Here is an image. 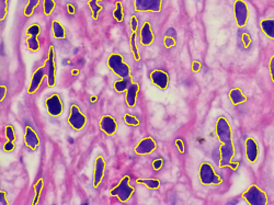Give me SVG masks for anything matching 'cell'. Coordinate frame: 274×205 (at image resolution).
I'll return each instance as SVG.
<instances>
[{"label":"cell","instance_id":"obj_25","mask_svg":"<svg viewBox=\"0 0 274 205\" xmlns=\"http://www.w3.org/2000/svg\"><path fill=\"white\" fill-rule=\"evenodd\" d=\"M163 44L167 49H171L176 44V32L174 28H170L166 32L165 38H163Z\"/></svg>","mask_w":274,"mask_h":205},{"label":"cell","instance_id":"obj_35","mask_svg":"<svg viewBox=\"0 0 274 205\" xmlns=\"http://www.w3.org/2000/svg\"><path fill=\"white\" fill-rule=\"evenodd\" d=\"M39 34H41V25H39V23L31 24L28 28V30H26V36L28 37H31V36L39 37Z\"/></svg>","mask_w":274,"mask_h":205},{"label":"cell","instance_id":"obj_46","mask_svg":"<svg viewBox=\"0 0 274 205\" xmlns=\"http://www.w3.org/2000/svg\"><path fill=\"white\" fill-rule=\"evenodd\" d=\"M269 67H270V75H271V79L274 84V56H272L271 59H270V65H269Z\"/></svg>","mask_w":274,"mask_h":205},{"label":"cell","instance_id":"obj_28","mask_svg":"<svg viewBox=\"0 0 274 205\" xmlns=\"http://www.w3.org/2000/svg\"><path fill=\"white\" fill-rule=\"evenodd\" d=\"M112 15H113V19L116 20L117 23L123 22V20H124V12H123V7L121 1H117L116 3V8H114Z\"/></svg>","mask_w":274,"mask_h":205},{"label":"cell","instance_id":"obj_2","mask_svg":"<svg viewBox=\"0 0 274 205\" xmlns=\"http://www.w3.org/2000/svg\"><path fill=\"white\" fill-rule=\"evenodd\" d=\"M135 192V187L131 185V177L130 176H124L120 182L117 183L116 186H113L110 190V194L112 196H117L120 200V202L126 203L131 200Z\"/></svg>","mask_w":274,"mask_h":205},{"label":"cell","instance_id":"obj_1","mask_svg":"<svg viewBox=\"0 0 274 205\" xmlns=\"http://www.w3.org/2000/svg\"><path fill=\"white\" fill-rule=\"evenodd\" d=\"M107 65L118 78H131V66L125 62L121 54L112 53L108 57Z\"/></svg>","mask_w":274,"mask_h":205},{"label":"cell","instance_id":"obj_14","mask_svg":"<svg viewBox=\"0 0 274 205\" xmlns=\"http://www.w3.org/2000/svg\"><path fill=\"white\" fill-rule=\"evenodd\" d=\"M105 160L102 156H98L95 160V171H94V179H92V185L95 189L99 187L101 183L103 181L104 173H105Z\"/></svg>","mask_w":274,"mask_h":205},{"label":"cell","instance_id":"obj_37","mask_svg":"<svg viewBox=\"0 0 274 205\" xmlns=\"http://www.w3.org/2000/svg\"><path fill=\"white\" fill-rule=\"evenodd\" d=\"M8 5H9V0H1V3H0V20H1V22L7 18Z\"/></svg>","mask_w":274,"mask_h":205},{"label":"cell","instance_id":"obj_39","mask_svg":"<svg viewBox=\"0 0 274 205\" xmlns=\"http://www.w3.org/2000/svg\"><path fill=\"white\" fill-rule=\"evenodd\" d=\"M241 38H242V43H244L245 49H248L251 44V37L250 34L248 32H244L241 34Z\"/></svg>","mask_w":274,"mask_h":205},{"label":"cell","instance_id":"obj_38","mask_svg":"<svg viewBox=\"0 0 274 205\" xmlns=\"http://www.w3.org/2000/svg\"><path fill=\"white\" fill-rule=\"evenodd\" d=\"M16 149V142L12 141H7L3 145V151L6 152H12Z\"/></svg>","mask_w":274,"mask_h":205},{"label":"cell","instance_id":"obj_27","mask_svg":"<svg viewBox=\"0 0 274 205\" xmlns=\"http://www.w3.org/2000/svg\"><path fill=\"white\" fill-rule=\"evenodd\" d=\"M137 183H139V185H143L146 187H148L150 190H157L160 187V181L158 180V179H137L136 180Z\"/></svg>","mask_w":274,"mask_h":205},{"label":"cell","instance_id":"obj_11","mask_svg":"<svg viewBox=\"0 0 274 205\" xmlns=\"http://www.w3.org/2000/svg\"><path fill=\"white\" fill-rule=\"evenodd\" d=\"M163 0H134V8L138 12H159Z\"/></svg>","mask_w":274,"mask_h":205},{"label":"cell","instance_id":"obj_21","mask_svg":"<svg viewBox=\"0 0 274 205\" xmlns=\"http://www.w3.org/2000/svg\"><path fill=\"white\" fill-rule=\"evenodd\" d=\"M52 33H53V37L57 38V40H64L66 37V30L64 28V25L57 20H53Z\"/></svg>","mask_w":274,"mask_h":205},{"label":"cell","instance_id":"obj_43","mask_svg":"<svg viewBox=\"0 0 274 205\" xmlns=\"http://www.w3.org/2000/svg\"><path fill=\"white\" fill-rule=\"evenodd\" d=\"M0 203L1 205H7L8 204V200H7V192L1 190L0 191Z\"/></svg>","mask_w":274,"mask_h":205},{"label":"cell","instance_id":"obj_26","mask_svg":"<svg viewBox=\"0 0 274 205\" xmlns=\"http://www.w3.org/2000/svg\"><path fill=\"white\" fill-rule=\"evenodd\" d=\"M101 1H102V0H89V1L87 2L88 7L90 8L92 18H94L95 20L99 18L100 12L102 11V6L100 5Z\"/></svg>","mask_w":274,"mask_h":205},{"label":"cell","instance_id":"obj_47","mask_svg":"<svg viewBox=\"0 0 274 205\" xmlns=\"http://www.w3.org/2000/svg\"><path fill=\"white\" fill-rule=\"evenodd\" d=\"M67 11L70 16H74L76 14V8H75L73 3H67Z\"/></svg>","mask_w":274,"mask_h":205},{"label":"cell","instance_id":"obj_7","mask_svg":"<svg viewBox=\"0 0 274 205\" xmlns=\"http://www.w3.org/2000/svg\"><path fill=\"white\" fill-rule=\"evenodd\" d=\"M45 109L52 117H59L64 112V102L59 94L53 93L45 100Z\"/></svg>","mask_w":274,"mask_h":205},{"label":"cell","instance_id":"obj_40","mask_svg":"<svg viewBox=\"0 0 274 205\" xmlns=\"http://www.w3.org/2000/svg\"><path fill=\"white\" fill-rule=\"evenodd\" d=\"M138 19H137V17L135 15H133L131 17V31L132 32H137V30H138Z\"/></svg>","mask_w":274,"mask_h":205},{"label":"cell","instance_id":"obj_36","mask_svg":"<svg viewBox=\"0 0 274 205\" xmlns=\"http://www.w3.org/2000/svg\"><path fill=\"white\" fill-rule=\"evenodd\" d=\"M4 135H6L7 141L16 142L17 136H16L15 128H13L12 125H6V128H4Z\"/></svg>","mask_w":274,"mask_h":205},{"label":"cell","instance_id":"obj_9","mask_svg":"<svg viewBox=\"0 0 274 205\" xmlns=\"http://www.w3.org/2000/svg\"><path fill=\"white\" fill-rule=\"evenodd\" d=\"M234 156H235V146L234 143L222 144L219 147V156H218V166L220 168L226 167L232 164Z\"/></svg>","mask_w":274,"mask_h":205},{"label":"cell","instance_id":"obj_31","mask_svg":"<svg viewBox=\"0 0 274 205\" xmlns=\"http://www.w3.org/2000/svg\"><path fill=\"white\" fill-rule=\"evenodd\" d=\"M26 47H28V50L31 52H38L39 50V37H28V38H26Z\"/></svg>","mask_w":274,"mask_h":205},{"label":"cell","instance_id":"obj_30","mask_svg":"<svg viewBox=\"0 0 274 205\" xmlns=\"http://www.w3.org/2000/svg\"><path fill=\"white\" fill-rule=\"evenodd\" d=\"M43 187H44V180L41 178V179H39L34 186V199H33L32 204L35 205L39 202V196H41Z\"/></svg>","mask_w":274,"mask_h":205},{"label":"cell","instance_id":"obj_6","mask_svg":"<svg viewBox=\"0 0 274 205\" xmlns=\"http://www.w3.org/2000/svg\"><path fill=\"white\" fill-rule=\"evenodd\" d=\"M216 135L220 144L233 142V130L228 120L225 116H219L216 122Z\"/></svg>","mask_w":274,"mask_h":205},{"label":"cell","instance_id":"obj_16","mask_svg":"<svg viewBox=\"0 0 274 205\" xmlns=\"http://www.w3.org/2000/svg\"><path fill=\"white\" fill-rule=\"evenodd\" d=\"M100 129L108 136H113L117 130V122L112 115H103L100 119Z\"/></svg>","mask_w":274,"mask_h":205},{"label":"cell","instance_id":"obj_19","mask_svg":"<svg viewBox=\"0 0 274 205\" xmlns=\"http://www.w3.org/2000/svg\"><path fill=\"white\" fill-rule=\"evenodd\" d=\"M155 41V34L153 31L152 24L149 22H144L139 31V42L143 46L152 45Z\"/></svg>","mask_w":274,"mask_h":205},{"label":"cell","instance_id":"obj_34","mask_svg":"<svg viewBox=\"0 0 274 205\" xmlns=\"http://www.w3.org/2000/svg\"><path fill=\"white\" fill-rule=\"evenodd\" d=\"M55 9L54 0H43V12L45 16H51L53 10Z\"/></svg>","mask_w":274,"mask_h":205},{"label":"cell","instance_id":"obj_45","mask_svg":"<svg viewBox=\"0 0 274 205\" xmlns=\"http://www.w3.org/2000/svg\"><path fill=\"white\" fill-rule=\"evenodd\" d=\"M201 71V63L198 60H194L192 64V72L193 73H198Z\"/></svg>","mask_w":274,"mask_h":205},{"label":"cell","instance_id":"obj_12","mask_svg":"<svg viewBox=\"0 0 274 205\" xmlns=\"http://www.w3.org/2000/svg\"><path fill=\"white\" fill-rule=\"evenodd\" d=\"M47 85L48 87H54L56 85V55L54 46L51 45L48 49L47 57Z\"/></svg>","mask_w":274,"mask_h":205},{"label":"cell","instance_id":"obj_18","mask_svg":"<svg viewBox=\"0 0 274 205\" xmlns=\"http://www.w3.org/2000/svg\"><path fill=\"white\" fill-rule=\"evenodd\" d=\"M24 143L25 146L31 150H37L39 147V137L32 126L26 125L24 130Z\"/></svg>","mask_w":274,"mask_h":205},{"label":"cell","instance_id":"obj_3","mask_svg":"<svg viewBox=\"0 0 274 205\" xmlns=\"http://www.w3.org/2000/svg\"><path fill=\"white\" fill-rule=\"evenodd\" d=\"M198 177L202 185L204 186H218L223 183V178L215 171L210 163H203L198 169Z\"/></svg>","mask_w":274,"mask_h":205},{"label":"cell","instance_id":"obj_15","mask_svg":"<svg viewBox=\"0 0 274 205\" xmlns=\"http://www.w3.org/2000/svg\"><path fill=\"white\" fill-rule=\"evenodd\" d=\"M149 78L153 84L160 90H166L169 86V75L161 69H155L149 74Z\"/></svg>","mask_w":274,"mask_h":205},{"label":"cell","instance_id":"obj_41","mask_svg":"<svg viewBox=\"0 0 274 205\" xmlns=\"http://www.w3.org/2000/svg\"><path fill=\"white\" fill-rule=\"evenodd\" d=\"M163 167V159L162 158H156L153 161V169L155 171H159Z\"/></svg>","mask_w":274,"mask_h":205},{"label":"cell","instance_id":"obj_24","mask_svg":"<svg viewBox=\"0 0 274 205\" xmlns=\"http://www.w3.org/2000/svg\"><path fill=\"white\" fill-rule=\"evenodd\" d=\"M131 84H132L131 78H120L118 80L114 81L113 88L117 93H125V91H127Z\"/></svg>","mask_w":274,"mask_h":205},{"label":"cell","instance_id":"obj_13","mask_svg":"<svg viewBox=\"0 0 274 205\" xmlns=\"http://www.w3.org/2000/svg\"><path fill=\"white\" fill-rule=\"evenodd\" d=\"M157 148V143L153 137H144L143 139H140L139 143L137 144L134 148V151L136 155H150L156 150Z\"/></svg>","mask_w":274,"mask_h":205},{"label":"cell","instance_id":"obj_29","mask_svg":"<svg viewBox=\"0 0 274 205\" xmlns=\"http://www.w3.org/2000/svg\"><path fill=\"white\" fill-rule=\"evenodd\" d=\"M136 37H137L136 32H132V34H131V40H130V45H131L132 54H133V56H134V59L137 60V62H138V60H140V55H139L138 49H137Z\"/></svg>","mask_w":274,"mask_h":205},{"label":"cell","instance_id":"obj_4","mask_svg":"<svg viewBox=\"0 0 274 205\" xmlns=\"http://www.w3.org/2000/svg\"><path fill=\"white\" fill-rule=\"evenodd\" d=\"M68 124L74 130H82L87 125V116L76 104H72L69 108Z\"/></svg>","mask_w":274,"mask_h":205},{"label":"cell","instance_id":"obj_23","mask_svg":"<svg viewBox=\"0 0 274 205\" xmlns=\"http://www.w3.org/2000/svg\"><path fill=\"white\" fill-rule=\"evenodd\" d=\"M262 32L266 34L269 38L274 40V19H263L260 22Z\"/></svg>","mask_w":274,"mask_h":205},{"label":"cell","instance_id":"obj_22","mask_svg":"<svg viewBox=\"0 0 274 205\" xmlns=\"http://www.w3.org/2000/svg\"><path fill=\"white\" fill-rule=\"evenodd\" d=\"M228 97H229V99H231L233 104H235V106H237V104H240V103H244L247 100L246 95L244 94V93H242V90L239 88L232 89L231 91H229Z\"/></svg>","mask_w":274,"mask_h":205},{"label":"cell","instance_id":"obj_17","mask_svg":"<svg viewBox=\"0 0 274 205\" xmlns=\"http://www.w3.org/2000/svg\"><path fill=\"white\" fill-rule=\"evenodd\" d=\"M245 154L249 163L254 164L259 157V145L254 138L249 137L245 142Z\"/></svg>","mask_w":274,"mask_h":205},{"label":"cell","instance_id":"obj_10","mask_svg":"<svg viewBox=\"0 0 274 205\" xmlns=\"http://www.w3.org/2000/svg\"><path fill=\"white\" fill-rule=\"evenodd\" d=\"M47 76V65L46 63L42 65L41 67H39L37 71L33 73L32 78H31L29 88H28V93L29 94H34L41 87L44 78Z\"/></svg>","mask_w":274,"mask_h":205},{"label":"cell","instance_id":"obj_33","mask_svg":"<svg viewBox=\"0 0 274 205\" xmlns=\"http://www.w3.org/2000/svg\"><path fill=\"white\" fill-rule=\"evenodd\" d=\"M123 121L124 123L129 126H133V128H136L140 124V121L137 119V117L133 114H130V113H126V114L123 115Z\"/></svg>","mask_w":274,"mask_h":205},{"label":"cell","instance_id":"obj_20","mask_svg":"<svg viewBox=\"0 0 274 205\" xmlns=\"http://www.w3.org/2000/svg\"><path fill=\"white\" fill-rule=\"evenodd\" d=\"M139 84L138 82H132L129 89L126 91V97H125V102L126 106L129 108H134L137 103V99H138V93H139Z\"/></svg>","mask_w":274,"mask_h":205},{"label":"cell","instance_id":"obj_32","mask_svg":"<svg viewBox=\"0 0 274 205\" xmlns=\"http://www.w3.org/2000/svg\"><path fill=\"white\" fill-rule=\"evenodd\" d=\"M41 0H28V3L24 8V16L25 17H31L33 15L35 8L39 7Z\"/></svg>","mask_w":274,"mask_h":205},{"label":"cell","instance_id":"obj_8","mask_svg":"<svg viewBox=\"0 0 274 205\" xmlns=\"http://www.w3.org/2000/svg\"><path fill=\"white\" fill-rule=\"evenodd\" d=\"M234 14H235V20L238 28H245L249 19V9L248 5L244 0H236L234 3Z\"/></svg>","mask_w":274,"mask_h":205},{"label":"cell","instance_id":"obj_42","mask_svg":"<svg viewBox=\"0 0 274 205\" xmlns=\"http://www.w3.org/2000/svg\"><path fill=\"white\" fill-rule=\"evenodd\" d=\"M175 144H176V148H178L180 154H184V152H185V145H184V142L182 141V138H176Z\"/></svg>","mask_w":274,"mask_h":205},{"label":"cell","instance_id":"obj_44","mask_svg":"<svg viewBox=\"0 0 274 205\" xmlns=\"http://www.w3.org/2000/svg\"><path fill=\"white\" fill-rule=\"evenodd\" d=\"M7 95V87L4 85L0 86V101H3L4 98H6Z\"/></svg>","mask_w":274,"mask_h":205},{"label":"cell","instance_id":"obj_5","mask_svg":"<svg viewBox=\"0 0 274 205\" xmlns=\"http://www.w3.org/2000/svg\"><path fill=\"white\" fill-rule=\"evenodd\" d=\"M242 198L250 205H267L268 196L266 192L262 191L257 186H251L248 190L242 193Z\"/></svg>","mask_w":274,"mask_h":205}]
</instances>
